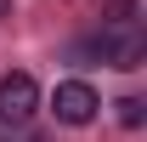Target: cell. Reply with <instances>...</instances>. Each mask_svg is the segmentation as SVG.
Instances as JSON below:
<instances>
[{"label": "cell", "instance_id": "obj_4", "mask_svg": "<svg viewBox=\"0 0 147 142\" xmlns=\"http://www.w3.org/2000/svg\"><path fill=\"white\" fill-rule=\"evenodd\" d=\"M113 108H119V125H125V131H136V125L147 119V102H142V97H119Z\"/></svg>", "mask_w": 147, "mask_h": 142}, {"label": "cell", "instance_id": "obj_2", "mask_svg": "<svg viewBox=\"0 0 147 142\" xmlns=\"http://www.w3.org/2000/svg\"><path fill=\"white\" fill-rule=\"evenodd\" d=\"M91 51H102V63H113V68H142L147 63V40H142L136 23H108V34Z\"/></svg>", "mask_w": 147, "mask_h": 142}, {"label": "cell", "instance_id": "obj_1", "mask_svg": "<svg viewBox=\"0 0 147 142\" xmlns=\"http://www.w3.org/2000/svg\"><path fill=\"white\" fill-rule=\"evenodd\" d=\"M34 108H40V85H34V74H0V125H28L34 119Z\"/></svg>", "mask_w": 147, "mask_h": 142}, {"label": "cell", "instance_id": "obj_6", "mask_svg": "<svg viewBox=\"0 0 147 142\" xmlns=\"http://www.w3.org/2000/svg\"><path fill=\"white\" fill-rule=\"evenodd\" d=\"M6 12H11V0H0V17H6Z\"/></svg>", "mask_w": 147, "mask_h": 142}, {"label": "cell", "instance_id": "obj_5", "mask_svg": "<svg viewBox=\"0 0 147 142\" xmlns=\"http://www.w3.org/2000/svg\"><path fill=\"white\" fill-rule=\"evenodd\" d=\"M108 23H136V0H113V6H108Z\"/></svg>", "mask_w": 147, "mask_h": 142}, {"label": "cell", "instance_id": "obj_3", "mask_svg": "<svg viewBox=\"0 0 147 142\" xmlns=\"http://www.w3.org/2000/svg\"><path fill=\"white\" fill-rule=\"evenodd\" d=\"M96 108H102V97H96L85 80H62V85H57V97H51V114H57L62 125H91Z\"/></svg>", "mask_w": 147, "mask_h": 142}]
</instances>
